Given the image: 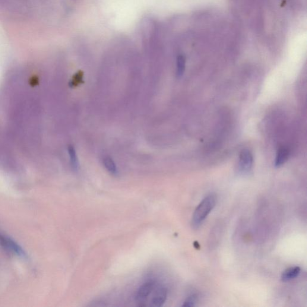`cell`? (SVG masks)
I'll list each match as a JSON object with an SVG mask.
<instances>
[{
  "label": "cell",
  "instance_id": "obj_2",
  "mask_svg": "<svg viewBox=\"0 0 307 307\" xmlns=\"http://www.w3.org/2000/svg\"><path fill=\"white\" fill-rule=\"evenodd\" d=\"M253 163V157L248 150H243L240 154L238 169L240 173L247 174L251 170Z\"/></svg>",
  "mask_w": 307,
  "mask_h": 307
},
{
  "label": "cell",
  "instance_id": "obj_8",
  "mask_svg": "<svg viewBox=\"0 0 307 307\" xmlns=\"http://www.w3.org/2000/svg\"><path fill=\"white\" fill-rule=\"evenodd\" d=\"M68 152L70 158H71V163L72 169L75 172H78L79 170V161L75 148L74 146H72V145H70L68 147Z\"/></svg>",
  "mask_w": 307,
  "mask_h": 307
},
{
  "label": "cell",
  "instance_id": "obj_12",
  "mask_svg": "<svg viewBox=\"0 0 307 307\" xmlns=\"http://www.w3.org/2000/svg\"><path fill=\"white\" fill-rule=\"evenodd\" d=\"M196 302H197V296L191 295L186 299L182 304V306H194L196 305Z\"/></svg>",
  "mask_w": 307,
  "mask_h": 307
},
{
  "label": "cell",
  "instance_id": "obj_9",
  "mask_svg": "<svg viewBox=\"0 0 307 307\" xmlns=\"http://www.w3.org/2000/svg\"><path fill=\"white\" fill-rule=\"evenodd\" d=\"M103 163L107 170L112 175H116L118 174V170H117L116 164L112 158L109 156L103 157Z\"/></svg>",
  "mask_w": 307,
  "mask_h": 307
},
{
  "label": "cell",
  "instance_id": "obj_5",
  "mask_svg": "<svg viewBox=\"0 0 307 307\" xmlns=\"http://www.w3.org/2000/svg\"><path fill=\"white\" fill-rule=\"evenodd\" d=\"M300 273V268L298 267H293L287 268L281 274V279L284 282L289 281L298 277Z\"/></svg>",
  "mask_w": 307,
  "mask_h": 307
},
{
  "label": "cell",
  "instance_id": "obj_6",
  "mask_svg": "<svg viewBox=\"0 0 307 307\" xmlns=\"http://www.w3.org/2000/svg\"><path fill=\"white\" fill-rule=\"evenodd\" d=\"M289 152L286 148L281 147L278 150L275 158V166L280 167L286 162L289 157Z\"/></svg>",
  "mask_w": 307,
  "mask_h": 307
},
{
  "label": "cell",
  "instance_id": "obj_11",
  "mask_svg": "<svg viewBox=\"0 0 307 307\" xmlns=\"http://www.w3.org/2000/svg\"><path fill=\"white\" fill-rule=\"evenodd\" d=\"M84 73L80 71H79L74 76L71 82V87H76L79 86L80 84L84 83Z\"/></svg>",
  "mask_w": 307,
  "mask_h": 307
},
{
  "label": "cell",
  "instance_id": "obj_4",
  "mask_svg": "<svg viewBox=\"0 0 307 307\" xmlns=\"http://www.w3.org/2000/svg\"><path fill=\"white\" fill-rule=\"evenodd\" d=\"M167 297V290L166 288L160 287L153 296L152 303L153 306L159 307L163 306L166 301Z\"/></svg>",
  "mask_w": 307,
  "mask_h": 307
},
{
  "label": "cell",
  "instance_id": "obj_7",
  "mask_svg": "<svg viewBox=\"0 0 307 307\" xmlns=\"http://www.w3.org/2000/svg\"><path fill=\"white\" fill-rule=\"evenodd\" d=\"M154 287V283L148 282L142 285V286L139 288L138 292V297L139 299L144 300L149 295L153 290Z\"/></svg>",
  "mask_w": 307,
  "mask_h": 307
},
{
  "label": "cell",
  "instance_id": "obj_10",
  "mask_svg": "<svg viewBox=\"0 0 307 307\" xmlns=\"http://www.w3.org/2000/svg\"><path fill=\"white\" fill-rule=\"evenodd\" d=\"M186 59L185 56L179 55L176 60V76L177 78H181L185 74L186 69Z\"/></svg>",
  "mask_w": 307,
  "mask_h": 307
},
{
  "label": "cell",
  "instance_id": "obj_3",
  "mask_svg": "<svg viewBox=\"0 0 307 307\" xmlns=\"http://www.w3.org/2000/svg\"><path fill=\"white\" fill-rule=\"evenodd\" d=\"M0 244L7 251L14 253L16 255L20 256V257L25 256L23 250L21 249L20 245L11 238L2 235L1 233H0Z\"/></svg>",
  "mask_w": 307,
  "mask_h": 307
},
{
  "label": "cell",
  "instance_id": "obj_1",
  "mask_svg": "<svg viewBox=\"0 0 307 307\" xmlns=\"http://www.w3.org/2000/svg\"><path fill=\"white\" fill-rule=\"evenodd\" d=\"M216 204V198L213 195H208L202 200L196 208L193 216L192 224L195 229L200 227Z\"/></svg>",
  "mask_w": 307,
  "mask_h": 307
}]
</instances>
